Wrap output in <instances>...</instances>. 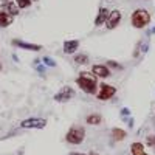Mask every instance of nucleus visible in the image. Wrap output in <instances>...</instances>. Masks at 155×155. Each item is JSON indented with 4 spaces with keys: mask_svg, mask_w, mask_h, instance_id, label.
I'll list each match as a JSON object with an SVG mask.
<instances>
[{
    "mask_svg": "<svg viewBox=\"0 0 155 155\" xmlns=\"http://www.w3.org/2000/svg\"><path fill=\"white\" fill-rule=\"evenodd\" d=\"M76 84L87 95H95L96 90H98V81H96V78L93 74H90V73H85V71H81L79 73V76L76 78Z\"/></svg>",
    "mask_w": 155,
    "mask_h": 155,
    "instance_id": "f257e3e1",
    "label": "nucleus"
},
{
    "mask_svg": "<svg viewBox=\"0 0 155 155\" xmlns=\"http://www.w3.org/2000/svg\"><path fill=\"white\" fill-rule=\"evenodd\" d=\"M130 22H132V27L137 28V30H143L144 27L150 23V14L149 11L140 8V9H135L130 16Z\"/></svg>",
    "mask_w": 155,
    "mask_h": 155,
    "instance_id": "f03ea898",
    "label": "nucleus"
},
{
    "mask_svg": "<svg viewBox=\"0 0 155 155\" xmlns=\"http://www.w3.org/2000/svg\"><path fill=\"white\" fill-rule=\"evenodd\" d=\"M85 138V129L82 126H71L68 129V132L65 134V141L68 144H81Z\"/></svg>",
    "mask_w": 155,
    "mask_h": 155,
    "instance_id": "7ed1b4c3",
    "label": "nucleus"
},
{
    "mask_svg": "<svg viewBox=\"0 0 155 155\" xmlns=\"http://www.w3.org/2000/svg\"><path fill=\"white\" fill-rule=\"evenodd\" d=\"M73 96H76L74 90H73L70 85H64L58 93H54L53 99H54L56 102H59V104H64V102H68Z\"/></svg>",
    "mask_w": 155,
    "mask_h": 155,
    "instance_id": "20e7f679",
    "label": "nucleus"
},
{
    "mask_svg": "<svg viewBox=\"0 0 155 155\" xmlns=\"http://www.w3.org/2000/svg\"><path fill=\"white\" fill-rule=\"evenodd\" d=\"M47 126V120L45 118H39V116H31L20 121V127L22 129H44Z\"/></svg>",
    "mask_w": 155,
    "mask_h": 155,
    "instance_id": "39448f33",
    "label": "nucleus"
},
{
    "mask_svg": "<svg viewBox=\"0 0 155 155\" xmlns=\"http://www.w3.org/2000/svg\"><path fill=\"white\" fill-rule=\"evenodd\" d=\"M116 95V87L110 85V84H101L99 85V92L96 93V98L99 101H109Z\"/></svg>",
    "mask_w": 155,
    "mask_h": 155,
    "instance_id": "423d86ee",
    "label": "nucleus"
},
{
    "mask_svg": "<svg viewBox=\"0 0 155 155\" xmlns=\"http://www.w3.org/2000/svg\"><path fill=\"white\" fill-rule=\"evenodd\" d=\"M121 11L120 9H112V11H109V16H107V19H106V27H107V30H115L116 27L120 25V22H121Z\"/></svg>",
    "mask_w": 155,
    "mask_h": 155,
    "instance_id": "0eeeda50",
    "label": "nucleus"
},
{
    "mask_svg": "<svg viewBox=\"0 0 155 155\" xmlns=\"http://www.w3.org/2000/svg\"><path fill=\"white\" fill-rule=\"evenodd\" d=\"M11 45L16 47V48H20V50H27V51H41L44 48L42 45H39V44H30V42L22 41V39H12Z\"/></svg>",
    "mask_w": 155,
    "mask_h": 155,
    "instance_id": "6e6552de",
    "label": "nucleus"
},
{
    "mask_svg": "<svg viewBox=\"0 0 155 155\" xmlns=\"http://www.w3.org/2000/svg\"><path fill=\"white\" fill-rule=\"evenodd\" d=\"M92 74L95 78H101V79H106V78L110 76V70L102 65V64H95V65L92 67Z\"/></svg>",
    "mask_w": 155,
    "mask_h": 155,
    "instance_id": "1a4fd4ad",
    "label": "nucleus"
},
{
    "mask_svg": "<svg viewBox=\"0 0 155 155\" xmlns=\"http://www.w3.org/2000/svg\"><path fill=\"white\" fill-rule=\"evenodd\" d=\"M78 48H79V41H76V39H73V41H65L62 45V51L65 54H74Z\"/></svg>",
    "mask_w": 155,
    "mask_h": 155,
    "instance_id": "9d476101",
    "label": "nucleus"
},
{
    "mask_svg": "<svg viewBox=\"0 0 155 155\" xmlns=\"http://www.w3.org/2000/svg\"><path fill=\"white\" fill-rule=\"evenodd\" d=\"M2 11H5V12H8V14L9 16H12V17H14V16H17L19 14V6L14 3V2H11V0H8V2H5L3 3V6H2Z\"/></svg>",
    "mask_w": 155,
    "mask_h": 155,
    "instance_id": "9b49d317",
    "label": "nucleus"
},
{
    "mask_svg": "<svg viewBox=\"0 0 155 155\" xmlns=\"http://www.w3.org/2000/svg\"><path fill=\"white\" fill-rule=\"evenodd\" d=\"M107 16H109V9L107 8H99L98 14L95 17V27H101V25H104Z\"/></svg>",
    "mask_w": 155,
    "mask_h": 155,
    "instance_id": "f8f14e48",
    "label": "nucleus"
},
{
    "mask_svg": "<svg viewBox=\"0 0 155 155\" xmlns=\"http://www.w3.org/2000/svg\"><path fill=\"white\" fill-rule=\"evenodd\" d=\"M110 134H112V140L113 141H123L127 137V132L124 130V129H120V127H113Z\"/></svg>",
    "mask_w": 155,
    "mask_h": 155,
    "instance_id": "ddd939ff",
    "label": "nucleus"
},
{
    "mask_svg": "<svg viewBox=\"0 0 155 155\" xmlns=\"http://www.w3.org/2000/svg\"><path fill=\"white\" fill-rule=\"evenodd\" d=\"M101 121H102V116L99 113H90L85 116V123L88 126H99Z\"/></svg>",
    "mask_w": 155,
    "mask_h": 155,
    "instance_id": "4468645a",
    "label": "nucleus"
},
{
    "mask_svg": "<svg viewBox=\"0 0 155 155\" xmlns=\"http://www.w3.org/2000/svg\"><path fill=\"white\" fill-rule=\"evenodd\" d=\"M11 23H12V16L0 9V28H8Z\"/></svg>",
    "mask_w": 155,
    "mask_h": 155,
    "instance_id": "2eb2a0df",
    "label": "nucleus"
},
{
    "mask_svg": "<svg viewBox=\"0 0 155 155\" xmlns=\"http://www.w3.org/2000/svg\"><path fill=\"white\" fill-rule=\"evenodd\" d=\"M130 152H132V155H149L144 150V144L138 143V141H135V143L130 144Z\"/></svg>",
    "mask_w": 155,
    "mask_h": 155,
    "instance_id": "dca6fc26",
    "label": "nucleus"
},
{
    "mask_svg": "<svg viewBox=\"0 0 155 155\" xmlns=\"http://www.w3.org/2000/svg\"><path fill=\"white\" fill-rule=\"evenodd\" d=\"M74 64L85 65V64H88V56L87 54H74Z\"/></svg>",
    "mask_w": 155,
    "mask_h": 155,
    "instance_id": "f3484780",
    "label": "nucleus"
},
{
    "mask_svg": "<svg viewBox=\"0 0 155 155\" xmlns=\"http://www.w3.org/2000/svg\"><path fill=\"white\" fill-rule=\"evenodd\" d=\"M31 0H16V5L19 6V9H25V8H30L31 6Z\"/></svg>",
    "mask_w": 155,
    "mask_h": 155,
    "instance_id": "a211bd4d",
    "label": "nucleus"
},
{
    "mask_svg": "<svg viewBox=\"0 0 155 155\" xmlns=\"http://www.w3.org/2000/svg\"><path fill=\"white\" fill-rule=\"evenodd\" d=\"M106 67L110 70H121L123 68V65H121V64H118V62H115V61H107V64H106Z\"/></svg>",
    "mask_w": 155,
    "mask_h": 155,
    "instance_id": "6ab92c4d",
    "label": "nucleus"
},
{
    "mask_svg": "<svg viewBox=\"0 0 155 155\" xmlns=\"http://www.w3.org/2000/svg\"><path fill=\"white\" fill-rule=\"evenodd\" d=\"M42 61H44V64L45 65H48V67H56L58 64H56V61L53 59V58H50V56H45V58H42Z\"/></svg>",
    "mask_w": 155,
    "mask_h": 155,
    "instance_id": "aec40b11",
    "label": "nucleus"
},
{
    "mask_svg": "<svg viewBox=\"0 0 155 155\" xmlns=\"http://www.w3.org/2000/svg\"><path fill=\"white\" fill-rule=\"evenodd\" d=\"M146 144L150 146V147H155V135H150L146 138Z\"/></svg>",
    "mask_w": 155,
    "mask_h": 155,
    "instance_id": "412c9836",
    "label": "nucleus"
},
{
    "mask_svg": "<svg viewBox=\"0 0 155 155\" xmlns=\"http://www.w3.org/2000/svg\"><path fill=\"white\" fill-rule=\"evenodd\" d=\"M129 115H130V110H129L127 107L121 109V116H129Z\"/></svg>",
    "mask_w": 155,
    "mask_h": 155,
    "instance_id": "4be33fe9",
    "label": "nucleus"
},
{
    "mask_svg": "<svg viewBox=\"0 0 155 155\" xmlns=\"http://www.w3.org/2000/svg\"><path fill=\"white\" fill-rule=\"evenodd\" d=\"M37 71L41 73V74H44V73H45V68H44L42 65H39V67H37Z\"/></svg>",
    "mask_w": 155,
    "mask_h": 155,
    "instance_id": "5701e85b",
    "label": "nucleus"
},
{
    "mask_svg": "<svg viewBox=\"0 0 155 155\" xmlns=\"http://www.w3.org/2000/svg\"><path fill=\"white\" fill-rule=\"evenodd\" d=\"M68 155H87V153H79V152H71V153H68Z\"/></svg>",
    "mask_w": 155,
    "mask_h": 155,
    "instance_id": "b1692460",
    "label": "nucleus"
},
{
    "mask_svg": "<svg viewBox=\"0 0 155 155\" xmlns=\"http://www.w3.org/2000/svg\"><path fill=\"white\" fill-rule=\"evenodd\" d=\"M88 155H99V153H96V152H92V153H88Z\"/></svg>",
    "mask_w": 155,
    "mask_h": 155,
    "instance_id": "393cba45",
    "label": "nucleus"
},
{
    "mask_svg": "<svg viewBox=\"0 0 155 155\" xmlns=\"http://www.w3.org/2000/svg\"><path fill=\"white\" fill-rule=\"evenodd\" d=\"M2 68H3V67H2V62H0V71H2Z\"/></svg>",
    "mask_w": 155,
    "mask_h": 155,
    "instance_id": "a878e982",
    "label": "nucleus"
},
{
    "mask_svg": "<svg viewBox=\"0 0 155 155\" xmlns=\"http://www.w3.org/2000/svg\"><path fill=\"white\" fill-rule=\"evenodd\" d=\"M0 2H2V3H5V2H8V0H0Z\"/></svg>",
    "mask_w": 155,
    "mask_h": 155,
    "instance_id": "bb28decb",
    "label": "nucleus"
},
{
    "mask_svg": "<svg viewBox=\"0 0 155 155\" xmlns=\"http://www.w3.org/2000/svg\"><path fill=\"white\" fill-rule=\"evenodd\" d=\"M152 33H155V27H153V28H152Z\"/></svg>",
    "mask_w": 155,
    "mask_h": 155,
    "instance_id": "cd10ccee",
    "label": "nucleus"
},
{
    "mask_svg": "<svg viewBox=\"0 0 155 155\" xmlns=\"http://www.w3.org/2000/svg\"><path fill=\"white\" fill-rule=\"evenodd\" d=\"M31 2H37V0H31Z\"/></svg>",
    "mask_w": 155,
    "mask_h": 155,
    "instance_id": "c85d7f7f",
    "label": "nucleus"
}]
</instances>
